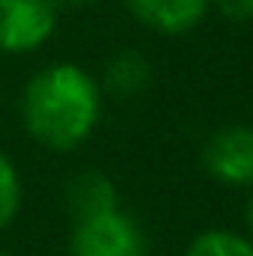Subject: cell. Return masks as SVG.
Here are the masks:
<instances>
[{
	"instance_id": "obj_13",
	"label": "cell",
	"mask_w": 253,
	"mask_h": 256,
	"mask_svg": "<svg viewBox=\"0 0 253 256\" xmlns=\"http://www.w3.org/2000/svg\"><path fill=\"white\" fill-rule=\"evenodd\" d=\"M0 256H12V254H0Z\"/></svg>"
},
{
	"instance_id": "obj_12",
	"label": "cell",
	"mask_w": 253,
	"mask_h": 256,
	"mask_svg": "<svg viewBox=\"0 0 253 256\" xmlns=\"http://www.w3.org/2000/svg\"><path fill=\"white\" fill-rule=\"evenodd\" d=\"M244 218H248V226H250V232H253V194H250V200H248V212H244Z\"/></svg>"
},
{
	"instance_id": "obj_4",
	"label": "cell",
	"mask_w": 253,
	"mask_h": 256,
	"mask_svg": "<svg viewBox=\"0 0 253 256\" xmlns=\"http://www.w3.org/2000/svg\"><path fill=\"white\" fill-rule=\"evenodd\" d=\"M202 167L220 185H253V128L232 126L212 134L202 146Z\"/></svg>"
},
{
	"instance_id": "obj_3",
	"label": "cell",
	"mask_w": 253,
	"mask_h": 256,
	"mask_svg": "<svg viewBox=\"0 0 253 256\" xmlns=\"http://www.w3.org/2000/svg\"><path fill=\"white\" fill-rule=\"evenodd\" d=\"M72 256H146L143 230L120 208L78 220L72 232Z\"/></svg>"
},
{
	"instance_id": "obj_9",
	"label": "cell",
	"mask_w": 253,
	"mask_h": 256,
	"mask_svg": "<svg viewBox=\"0 0 253 256\" xmlns=\"http://www.w3.org/2000/svg\"><path fill=\"white\" fill-rule=\"evenodd\" d=\"M21 206V182H18V170L15 164L0 152V232L15 220Z\"/></svg>"
},
{
	"instance_id": "obj_2",
	"label": "cell",
	"mask_w": 253,
	"mask_h": 256,
	"mask_svg": "<svg viewBox=\"0 0 253 256\" xmlns=\"http://www.w3.org/2000/svg\"><path fill=\"white\" fill-rule=\"evenodd\" d=\"M57 0H0V54L39 51L57 30Z\"/></svg>"
},
{
	"instance_id": "obj_8",
	"label": "cell",
	"mask_w": 253,
	"mask_h": 256,
	"mask_svg": "<svg viewBox=\"0 0 253 256\" xmlns=\"http://www.w3.org/2000/svg\"><path fill=\"white\" fill-rule=\"evenodd\" d=\"M185 256H253V242L230 230H208L190 242Z\"/></svg>"
},
{
	"instance_id": "obj_11",
	"label": "cell",
	"mask_w": 253,
	"mask_h": 256,
	"mask_svg": "<svg viewBox=\"0 0 253 256\" xmlns=\"http://www.w3.org/2000/svg\"><path fill=\"white\" fill-rule=\"evenodd\" d=\"M60 6H72V9H84V6H92V3H98V0H57Z\"/></svg>"
},
{
	"instance_id": "obj_1",
	"label": "cell",
	"mask_w": 253,
	"mask_h": 256,
	"mask_svg": "<svg viewBox=\"0 0 253 256\" xmlns=\"http://www.w3.org/2000/svg\"><path fill=\"white\" fill-rule=\"evenodd\" d=\"M102 116V86L74 63H54L36 72L21 92V122L45 149H78Z\"/></svg>"
},
{
	"instance_id": "obj_6",
	"label": "cell",
	"mask_w": 253,
	"mask_h": 256,
	"mask_svg": "<svg viewBox=\"0 0 253 256\" xmlns=\"http://www.w3.org/2000/svg\"><path fill=\"white\" fill-rule=\"evenodd\" d=\"M66 200H68V212H72L74 224L120 208V200H116V188H114V182H110L104 173H98V170L78 173V176L68 182V194H66Z\"/></svg>"
},
{
	"instance_id": "obj_5",
	"label": "cell",
	"mask_w": 253,
	"mask_h": 256,
	"mask_svg": "<svg viewBox=\"0 0 253 256\" xmlns=\"http://www.w3.org/2000/svg\"><path fill=\"white\" fill-rule=\"evenodd\" d=\"M122 3L143 27L164 36H182L194 30L212 6V0H122Z\"/></svg>"
},
{
	"instance_id": "obj_7",
	"label": "cell",
	"mask_w": 253,
	"mask_h": 256,
	"mask_svg": "<svg viewBox=\"0 0 253 256\" xmlns=\"http://www.w3.org/2000/svg\"><path fill=\"white\" fill-rule=\"evenodd\" d=\"M149 78H152V66L140 51H120L104 66L102 86L114 98H134L149 86Z\"/></svg>"
},
{
	"instance_id": "obj_10",
	"label": "cell",
	"mask_w": 253,
	"mask_h": 256,
	"mask_svg": "<svg viewBox=\"0 0 253 256\" xmlns=\"http://www.w3.org/2000/svg\"><path fill=\"white\" fill-rule=\"evenodd\" d=\"M230 21H253V0H214Z\"/></svg>"
}]
</instances>
